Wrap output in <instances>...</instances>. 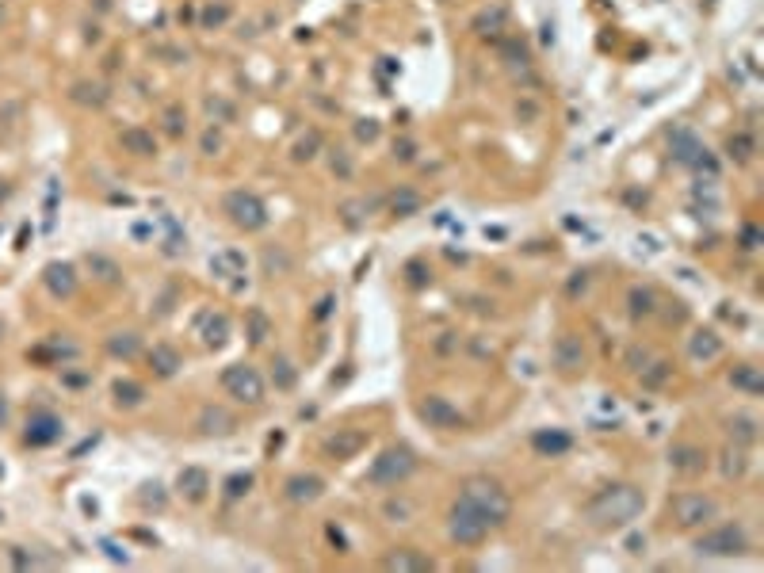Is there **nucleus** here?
Returning a JSON list of instances; mask_svg holds the SVG:
<instances>
[{"label": "nucleus", "instance_id": "obj_1", "mask_svg": "<svg viewBox=\"0 0 764 573\" xmlns=\"http://www.w3.org/2000/svg\"><path fill=\"white\" fill-rule=\"evenodd\" d=\"M642 493L635 486H612L604 493H596V497L585 504V516L596 524V527H619V524H630L635 516L642 512Z\"/></svg>", "mask_w": 764, "mask_h": 573}, {"label": "nucleus", "instance_id": "obj_2", "mask_svg": "<svg viewBox=\"0 0 764 573\" xmlns=\"http://www.w3.org/2000/svg\"><path fill=\"white\" fill-rule=\"evenodd\" d=\"M462 501H467L470 509L478 512L490 527H493V524H505L508 512H512V504H508L505 489L497 486V482H490V478H470L467 489H462Z\"/></svg>", "mask_w": 764, "mask_h": 573}, {"label": "nucleus", "instance_id": "obj_3", "mask_svg": "<svg viewBox=\"0 0 764 573\" xmlns=\"http://www.w3.org/2000/svg\"><path fill=\"white\" fill-rule=\"evenodd\" d=\"M409 470H413V451L394 447L371 467V482L374 486H397L402 478H409Z\"/></svg>", "mask_w": 764, "mask_h": 573}, {"label": "nucleus", "instance_id": "obj_4", "mask_svg": "<svg viewBox=\"0 0 764 573\" xmlns=\"http://www.w3.org/2000/svg\"><path fill=\"white\" fill-rule=\"evenodd\" d=\"M485 532H490V524H485V520L470 509L467 501H459V504H455V512H451V535H455L459 543L474 547V543H482V539H485Z\"/></svg>", "mask_w": 764, "mask_h": 573}, {"label": "nucleus", "instance_id": "obj_5", "mask_svg": "<svg viewBox=\"0 0 764 573\" xmlns=\"http://www.w3.org/2000/svg\"><path fill=\"white\" fill-rule=\"evenodd\" d=\"M695 550H700V554H741V550H745V532L726 524V527H718V532L703 535L700 543H695Z\"/></svg>", "mask_w": 764, "mask_h": 573}, {"label": "nucleus", "instance_id": "obj_6", "mask_svg": "<svg viewBox=\"0 0 764 573\" xmlns=\"http://www.w3.org/2000/svg\"><path fill=\"white\" fill-rule=\"evenodd\" d=\"M222 382H226V390L234 394V398H241V402L257 405L264 398V382H260V374L252 371V367H229L222 374Z\"/></svg>", "mask_w": 764, "mask_h": 573}, {"label": "nucleus", "instance_id": "obj_7", "mask_svg": "<svg viewBox=\"0 0 764 573\" xmlns=\"http://www.w3.org/2000/svg\"><path fill=\"white\" fill-rule=\"evenodd\" d=\"M673 512H677V520L684 527H695V524H707L715 516V501L700 497V493H680V497L673 501Z\"/></svg>", "mask_w": 764, "mask_h": 573}, {"label": "nucleus", "instance_id": "obj_8", "mask_svg": "<svg viewBox=\"0 0 764 573\" xmlns=\"http://www.w3.org/2000/svg\"><path fill=\"white\" fill-rule=\"evenodd\" d=\"M54 436H58V421H54L50 413H39L35 421L27 424V439H31V444H50Z\"/></svg>", "mask_w": 764, "mask_h": 573}, {"label": "nucleus", "instance_id": "obj_9", "mask_svg": "<svg viewBox=\"0 0 764 573\" xmlns=\"http://www.w3.org/2000/svg\"><path fill=\"white\" fill-rule=\"evenodd\" d=\"M317 486H321L317 478H306V482L294 478L291 482V497H298V501H302V497H317Z\"/></svg>", "mask_w": 764, "mask_h": 573}, {"label": "nucleus", "instance_id": "obj_10", "mask_svg": "<svg viewBox=\"0 0 764 573\" xmlns=\"http://www.w3.org/2000/svg\"><path fill=\"white\" fill-rule=\"evenodd\" d=\"M386 566L390 569H428V562L425 558H409V554H394V558H386Z\"/></svg>", "mask_w": 764, "mask_h": 573}, {"label": "nucleus", "instance_id": "obj_11", "mask_svg": "<svg viewBox=\"0 0 764 573\" xmlns=\"http://www.w3.org/2000/svg\"><path fill=\"white\" fill-rule=\"evenodd\" d=\"M203 482H207V478H203L199 470H184V474H180V486H187V493H192V497H199V493H203Z\"/></svg>", "mask_w": 764, "mask_h": 573}, {"label": "nucleus", "instance_id": "obj_12", "mask_svg": "<svg viewBox=\"0 0 764 573\" xmlns=\"http://www.w3.org/2000/svg\"><path fill=\"white\" fill-rule=\"evenodd\" d=\"M214 424H222V432H229V428H226L229 417L218 413V409H207V413H203V432H214Z\"/></svg>", "mask_w": 764, "mask_h": 573}, {"label": "nucleus", "instance_id": "obj_13", "mask_svg": "<svg viewBox=\"0 0 764 573\" xmlns=\"http://www.w3.org/2000/svg\"><path fill=\"white\" fill-rule=\"evenodd\" d=\"M425 413H432L436 421H455V417H451V409H447V405H440V402H428Z\"/></svg>", "mask_w": 764, "mask_h": 573}, {"label": "nucleus", "instance_id": "obj_14", "mask_svg": "<svg viewBox=\"0 0 764 573\" xmlns=\"http://www.w3.org/2000/svg\"><path fill=\"white\" fill-rule=\"evenodd\" d=\"M535 447H550V451H562V447H566V436H555V439H550V436H535Z\"/></svg>", "mask_w": 764, "mask_h": 573}, {"label": "nucleus", "instance_id": "obj_15", "mask_svg": "<svg viewBox=\"0 0 764 573\" xmlns=\"http://www.w3.org/2000/svg\"><path fill=\"white\" fill-rule=\"evenodd\" d=\"M734 382H741V387H757V379H753V374L745 371V374H734Z\"/></svg>", "mask_w": 764, "mask_h": 573}]
</instances>
